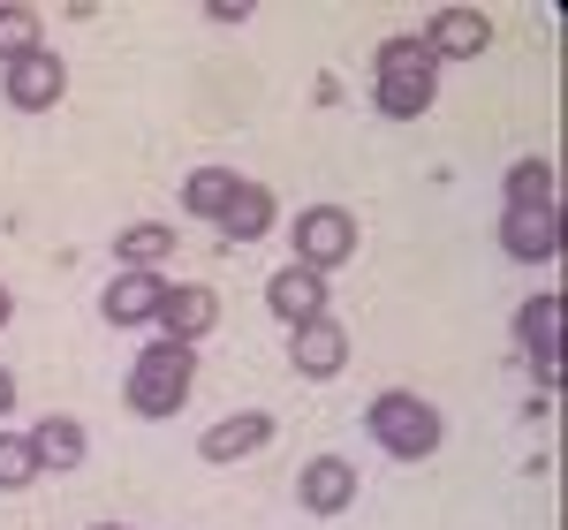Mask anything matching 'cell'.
I'll list each match as a JSON object with an SVG mask.
<instances>
[{
    "label": "cell",
    "mask_w": 568,
    "mask_h": 530,
    "mask_svg": "<svg viewBox=\"0 0 568 530\" xmlns=\"http://www.w3.org/2000/svg\"><path fill=\"white\" fill-rule=\"evenodd\" d=\"M372 99H379V114H394V122H417L439 99V61L425 53L417 31H402V39L379 45V61H372Z\"/></svg>",
    "instance_id": "obj_1"
},
{
    "label": "cell",
    "mask_w": 568,
    "mask_h": 530,
    "mask_svg": "<svg viewBox=\"0 0 568 530\" xmlns=\"http://www.w3.org/2000/svg\"><path fill=\"white\" fill-rule=\"evenodd\" d=\"M364 432L387 447L394 462H425V455H439V440H447L439 409H433L425 395H409V387H387V395H372V409H364Z\"/></svg>",
    "instance_id": "obj_2"
},
{
    "label": "cell",
    "mask_w": 568,
    "mask_h": 530,
    "mask_svg": "<svg viewBox=\"0 0 568 530\" xmlns=\"http://www.w3.org/2000/svg\"><path fill=\"white\" fill-rule=\"evenodd\" d=\"M197 387V349H182V342H144L130 364V409L136 417H175L182 401Z\"/></svg>",
    "instance_id": "obj_3"
},
{
    "label": "cell",
    "mask_w": 568,
    "mask_h": 530,
    "mask_svg": "<svg viewBox=\"0 0 568 530\" xmlns=\"http://www.w3.org/2000/svg\"><path fill=\"white\" fill-rule=\"evenodd\" d=\"M342 258H356V213H342V205H311V213H296V265L334 273Z\"/></svg>",
    "instance_id": "obj_4"
},
{
    "label": "cell",
    "mask_w": 568,
    "mask_h": 530,
    "mask_svg": "<svg viewBox=\"0 0 568 530\" xmlns=\"http://www.w3.org/2000/svg\"><path fill=\"white\" fill-rule=\"evenodd\" d=\"M152 326H160V342L197 349V342L220 326V296L205 288V281H168V296H160V310H152Z\"/></svg>",
    "instance_id": "obj_5"
},
{
    "label": "cell",
    "mask_w": 568,
    "mask_h": 530,
    "mask_svg": "<svg viewBox=\"0 0 568 530\" xmlns=\"http://www.w3.org/2000/svg\"><path fill=\"white\" fill-rule=\"evenodd\" d=\"M8 106L16 114H45V106H61V91H69V69H61V53L39 45V53H23V61H8Z\"/></svg>",
    "instance_id": "obj_6"
},
{
    "label": "cell",
    "mask_w": 568,
    "mask_h": 530,
    "mask_svg": "<svg viewBox=\"0 0 568 530\" xmlns=\"http://www.w3.org/2000/svg\"><path fill=\"white\" fill-rule=\"evenodd\" d=\"M265 310L296 334V326H311V318H326V273H311V265H281L273 281H265Z\"/></svg>",
    "instance_id": "obj_7"
},
{
    "label": "cell",
    "mask_w": 568,
    "mask_h": 530,
    "mask_svg": "<svg viewBox=\"0 0 568 530\" xmlns=\"http://www.w3.org/2000/svg\"><path fill=\"white\" fill-rule=\"evenodd\" d=\"M296 500H304V516H349L356 508V462L349 455H311L304 478H296Z\"/></svg>",
    "instance_id": "obj_8"
},
{
    "label": "cell",
    "mask_w": 568,
    "mask_h": 530,
    "mask_svg": "<svg viewBox=\"0 0 568 530\" xmlns=\"http://www.w3.org/2000/svg\"><path fill=\"white\" fill-rule=\"evenodd\" d=\"M417 39H425L433 61H478L485 45H493V16H478V8H439Z\"/></svg>",
    "instance_id": "obj_9"
},
{
    "label": "cell",
    "mask_w": 568,
    "mask_h": 530,
    "mask_svg": "<svg viewBox=\"0 0 568 530\" xmlns=\"http://www.w3.org/2000/svg\"><path fill=\"white\" fill-rule=\"evenodd\" d=\"M288 364H296V379H334L342 364H349V326L342 318H311L288 334Z\"/></svg>",
    "instance_id": "obj_10"
},
{
    "label": "cell",
    "mask_w": 568,
    "mask_h": 530,
    "mask_svg": "<svg viewBox=\"0 0 568 530\" xmlns=\"http://www.w3.org/2000/svg\"><path fill=\"white\" fill-rule=\"evenodd\" d=\"M160 296H168V273H114L106 296H99V318L122 326V334H130V326H152Z\"/></svg>",
    "instance_id": "obj_11"
},
{
    "label": "cell",
    "mask_w": 568,
    "mask_h": 530,
    "mask_svg": "<svg viewBox=\"0 0 568 530\" xmlns=\"http://www.w3.org/2000/svg\"><path fill=\"white\" fill-rule=\"evenodd\" d=\"M265 440H273V417H265V409H235V417L205 425L197 455H205V462H251V455H258Z\"/></svg>",
    "instance_id": "obj_12"
},
{
    "label": "cell",
    "mask_w": 568,
    "mask_h": 530,
    "mask_svg": "<svg viewBox=\"0 0 568 530\" xmlns=\"http://www.w3.org/2000/svg\"><path fill=\"white\" fill-rule=\"evenodd\" d=\"M23 440H31V462H39V470H77V462H84V447H91V440H84V425H77L69 409L39 417Z\"/></svg>",
    "instance_id": "obj_13"
},
{
    "label": "cell",
    "mask_w": 568,
    "mask_h": 530,
    "mask_svg": "<svg viewBox=\"0 0 568 530\" xmlns=\"http://www.w3.org/2000/svg\"><path fill=\"white\" fill-rule=\"evenodd\" d=\"M500 251L516 265H546L561 251V221L554 213H500Z\"/></svg>",
    "instance_id": "obj_14"
},
{
    "label": "cell",
    "mask_w": 568,
    "mask_h": 530,
    "mask_svg": "<svg viewBox=\"0 0 568 530\" xmlns=\"http://www.w3.org/2000/svg\"><path fill=\"white\" fill-rule=\"evenodd\" d=\"M273 190L265 182H235V197H227V213H220V235H235V243H258V235H273Z\"/></svg>",
    "instance_id": "obj_15"
},
{
    "label": "cell",
    "mask_w": 568,
    "mask_h": 530,
    "mask_svg": "<svg viewBox=\"0 0 568 530\" xmlns=\"http://www.w3.org/2000/svg\"><path fill=\"white\" fill-rule=\"evenodd\" d=\"M516 334H524V349L538 356V371H546V387H554V342H561V296L546 288V296H530L516 310Z\"/></svg>",
    "instance_id": "obj_16"
},
{
    "label": "cell",
    "mask_w": 568,
    "mask_h": 530,
    "mask_svg": "<svg viewBox=\"0 0 568 530\" xmlns=\"http://www.w3.org/2000/svg\"><path fill=\"white\" fill-rule=\"evenodd\" d=\"M114 258H122V273H160V265L175 258V227L168 221H136L114 235Z\"/></svg>",
    "instance_id": "obj_17"
},
{
    "label": "cell",
    "mask_w": 568,
    "mask_h": 530,
    "mask_svg": "<svg viewBox=\"0 0 568 530\" xmlns=\"http://www.w3.org/2000/svg\"><path fill=\"white\" fill-rule=\"evenodd\" d=\"M508 213H554V167L538 152L508 167Z\"/></svg>",
    "instance_id": "obj_18"
},
{
    "label": "cell",
    "mask_w": 568,
    "mask_h": 530,
    "mask_svg": "<svg viewBox=\"0 0 568 530\" xmlns=\"http://www.w3.org/2000/svg\"><path fill=\"white\" fill-rule=\"evenodd\" d=\"M235 182H243V175H227V167H197V175L182 182V213H197V221H213V227H220L227 197H235Z\"/></svg>",
    "instance_id": "obj_19"
},
{
    "label": "cell",
    "mask_w": 568,
    "mask_h": 530,
    "mask_svg": "<svg viewBox=\"0 0 568 530\" xmlns=\"http://www.w3.org/2000/svg\"><path fill=\"white\" fill-rule=\"evenodd\" d=\"M39 8H0V69H8V61H23V53H39Z\"/></svg>",
    "instance_id": "obj_20"
},
{
    "label": "cell",
    "mask_w": 568,
    "mask_h": 530,
    "mask_svg": "<svg viewBox=\"0 0 568 530\" xmlns=\"http://www.w3.org/2000/svg\"><path fill=\"white\" fill-rule=\"evenodd\" d=\"M39 478V462H31V440L23 432H0V492H23Z\"/></svg>",
    "instance_id": "obj_21"
},
{
    "label": "cell",
    "mask_w": 568,
    "mask_h": 530,
    "mask_svg": "<svg viewBox=\"0 0 568 530\" xmlns=\"http://www.w3.org/2000/svg\"><path fill=\"white\" fill-rule=\"evenodd\" d=\"M16 409V371H0V417Z\"/></svg>",
    "instance_id": "obj_22"
},
{
    "label": "cell",
    "mask_w": 568,
    "mask_h": 530,
    "mask_svg": "<svg viewBox=\"0 0 568 530\" xmlns=\"http://www.w3.org/2000/svg\"><path fill=\"white\" fill-rule=\"evenodd\" d=\"M8 318H16V296H8V281H0V326H8Z\"/></svg>",
    "instance_id": "obj_23"
},
{
    "label": "cell",
    "mask_w": 568,
    "mask_h": 530,
    "mask_svg": "<svg viewBox=\"0 0 568 530\" xmlns=\"http://www.w3.org/2000/svg\"><path fill=\"white\" fill-rule=\"evenodd\" d=\"M91 530H130V523H91Z\"/></svg>",
    "instance_id": "obj_24"
}]
</instances>
